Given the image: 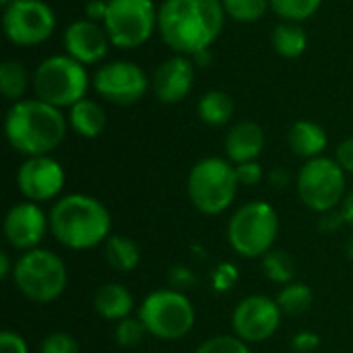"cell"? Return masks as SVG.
<instances>
[{"label": "cell", "instance_id": "1", "mask_svg": "<svg viewBox=\"0 0 353 353\" xmlns=\"http://www.w3.org/2000/svg\"><path fill=\"white\" fill-rule=\"evenodd\" d=\"M225 19L221 0H163L157 8V33L172 52L194 56L211 50Z\"/></svg>", "mask_w": 353, "mask_h": 353}, {"label": "cell", "instance_id": "2", "mask_svg": "<svg viewBox=\"0 0 353 353\" xmlns=\"http://www.w3.org/2000/svg\"><path fill=\"white\" fill-rule=\"evenodd\" d=\"M68 118L60 108H54L37 97L14 101L4 118V134L8 145L25 155H50L66 139Z\"/></svg>", "mask_w": 353, "mask_h": 353}, {"label": "cell", "instance_id": "3", "mask_svg": "<svg viewBox=\"0 0 353 353\" xmlns=\"http://www.w3.org/2000/svg\"><path fill=\"white\" fill-rule=\"evenodd\" d=\"M50 234L70 250H91L112 236V215L91 194H66L52 205Z\"/></svg>", "mask_w": 353, "mask_h": 353}, {"label": "cell", "instance_id": "4", "mask_svg": "<svg viewBox=\"0 0 353 353\" xmlns=\"http://www.w3.org/2000/svg\"><path fill=\"white\" fill-rule=\"evenodd\" d=\"M188 199L203 215L225 213L238 194L236 165L228 157H203L188 172Z\"/></svg>", "mask_w": 353, "mask_h": 353}, {"label": "cell", "instance_id": "5", "mask_svg": "<svg viewBox=\"0 0 353 353\" xmlns=\"http://www.w3.org/2000/svg\"><path fill=\"white\" fill-rule=\"evenodd\" d=\"M10 279L29 302L52 304L68 285V269L56 252L33 248L17 259Z\"/></svg>", "mask_w": 353, "mask_h": 353}, {"label": "cell", "instance_id": "6", "mask_svg": "<svg viewBox=\"0 0 353 353\" xmlns=\"http://www.w3.org/2000/svg\"><path fill=\"white\" fill-rule=\"evenodd\" d=\"M279 236V215L267 201H250L232 213L228 242L242 259H263Z\"/></svg>", "mask_w": 353, "mask_h": 353}, {"label": "cell", "instance_id": "7", "mask_svg": "<svg viewBox=\"0 0 353 353\" xmlns=\"http://www.w3.org/2000/svg\"><path fill=\"white\" fill-rule=\"evenodd\" d=\"M91 79L85 64L68 54H54L41 60L33 72L35 97L54 108H72L87 97Z\"/></svg>", "mask_w": 353, "mask_h": 353}, {"label": "cell", "instance_id": "8", "mask_svg": "<svg viewBox=\"0 0 353 353\" xmlns=\"http://www.w3.org/2000/svg\"><path fill=\"white\" fill-rule=\"evenodd\" d=\"M137 316L151 337L159 341H180L192 331L196 310L184 292L163 288L143 298Z\"/></svg>", "mask_w": 353, "mask_h": 353}, {"label": "cell", "instance_id": "9", "mask_svg": "<svg viewBox=\"0 0 353 353\" xmlns=\"http://www.w3.org/2000/svg\"><path fill=\"white\" fill-rule=\"evenodd\" d=\"M300 201L314 213H329L341 207L347 194V180L343 168L331 157L308 159L296 178Z\"/></svg>", "mask_w": 353, "mask_h": 353}, {"label": "cell", "instance_id": "10", "mask_svg": "<svg viewBox=\"0 0 353 353\" xmlns=\"http://www.w3.org/2000/svg\"><path fill=\"white\" fill-rule=\"evenodd\" d=\"M157 8L153 0H110L103 27L112 46L134 50L147 43L157 31Z\"/></svg>", "mask_w": 353, "mask_h": 353}, {"label": "cell", "instance_id": "11", "mask_svg": "<svg viewBox=\"0 0 353 353\" xmlns=\"http://www.w3.org/2000/svg\"><path fill=\"white\" fill-rule=\"evenodd\" d=\"M2 29L10 43L31 48L48 41L56 29V12L43 0H12L2 10Z\"/></svg>", "mask_w": 353, "mask_h": 353}, {"label": "cell", "instance_id": "12", "mask_svg": "<svg viewBox=\"0 0 353 353\" xmlns=\"http://www.w3.org/2000/svg\"><path fill=\"white\" fill-rule=\"evenodd\" d=\"M91 85L97 95L110 103L134 105L147 95L151 81L139 64L130 60H112L95 70Z\"/></svg>", "mask_w": 353, "mask_h": 353}, {"label": "cell", "instance_id": "13", "mask_svg": "<svg viewBox=\"0 0 353 353\" xmlns=\"http://www.w3.org/2000/svg\"><path fill=\"white\" fill-rule=\"evenodd\" d=\"M281 308L277 300L261 294H252L242 298L234 312H232V329L234 335L242 341L250 343H263L271 339L279 325H281Z\"/></svg>", "mask_w": 353, "mask_h": 353}, {"label": "cell", "instance_id": "14", "mask_svg": "<svg viewBox=\"0 0 353 353\" xmlns=\"http://www.w3.org/2000/svg\"><path fill=\"white\" fill-rule=\"evenodd\" d=\"M66 184V172L60 161L50 155L25 157L17 170V188L31 203H48L56 199Z\"/></svg>", "mask_w": 353, "mask_h": 353}, {"label": "cell", "instance_id": "15", "mask_svg": "<svg viewBox=\"0 0 353 353\" xmlns=\"http://www.w3.org/2000/svg\"><path fill=\"white\" fill-rule=\"evenodd\" d=\"M4 238L14 250L27 252L39 248L41 240L50 232V215L31 201L14 203L4 215Z\"/></svg>", "mask_w": 353, "mask_h": 353}, {"label": "cell", "instance_id": "16", "mask_svg": "<svg viewBox=\"0 0 353 353\" xmlns=\"http://www.w3.org/2000/svg\"><path fill=\"white\" fill-rule=\"evenodd\" d=\"M196 66L190 56L176 54L163 60L151 77V89L161 103H180L188 97L194 85Z\"/></svg>", "mask_w": 353, "mask_h": 353}, {"label": "cell", "instance_id": "17", "mask_svg": "<svg viewBox=\"0 0 353 353\" xmlns=\"http://www.w3.org/2000/svg\"><path fill=\"white\" fill-rule=\"evenodd\" d=\"M62 43H64L66 54L85 66L101 62L108 54V48L112 46L105 27L89 19L72 21L64 29Z\"/></svg>", "mask_w": 353, "mask_h": 353}, {"label": "cell", "instance_id": "18", "mask_svg": "<svg viewBox=\"0 0 353 353\" xmlns=\"http://www.w3.org/2000/svg\"><path fill=\"white\" fill-rule=\"evenodd\" d=\"M265 143H267V137L259 122H252V120L238 122L225 134V141H223L225 157L234 165H240L246 161H259L265 149Z\"/></svg>", "mask_w": 353, "mask_h": 353}, {"label": "cell", "instance_id": "19", "mask_svg": "<svg viewBox=\"0 0 353 353\" xmlns=\"http://www.w3.org/2000/svg\"><path fill=\"white\" fill-rule=\"evenodd\" d=\"M288 145L294 155L308 161V159L321 157L325 153V149L329 145V137L321 124H316L312 120H298L290 126Z\"/></svg>", "mask_w": 353, "mask_h": 353}, {"label": "cell", "instance_id": "20", "mask_svg": "<svg viewBox=\"0 0 353 353\" xmlns=\"http://www.w3.org/2000/svg\"><path fill=\"white\" fill-rule=\"evenodd\" d=\"M95 312L112 323H120L132 316L134 310V296L122 283H105L93 296Z\"/></svg>", "mask_w": 353, "mask_h": 353}, {"label": "cell", "instance_id": "21", "mask_svg": "<svg viewBox=\"0 0 353 353\" xmlns=\"http://www.w3.org/2000/svg\"><path fill=\"white\" fill-rule=\"evenodd\" d=\"M68 126L83 139H95L105 130V110L95 99H81L68 108Z\"/></svg>", "mask_w": 353, "mask_h": 353}, {"label": "cell", "instance_id": "22", "mask_svg": "<svg viewBox=\"0 0 353 353\" xmlns=\"http://www.w3.org/2000/svg\"><path fill=\"white\" fill-rule=\"evenodd\" d=\"M234 99L230 93L221 91V89H211L207 93L201 95L199 103H196V114L199 118L207 124V126H228L234 118Z\"/></svg>", "mask_w": 353, "mask_h": 353}, {"label": "cell", "instance_id": "23", "mask_svg": "<svg viewBox=\"0 0 353 353\" xmlns=\"http://www.w3.org/2000/svg\"><path fill=\"white\" fill-rule=\"evenodd\" d=\"M271 43L273 50L288 60L300 58L306 48H308V33L302 27V23H294V21H281L279 25H275L273 33H271Z\"/></svg>", "mask_w": 353, "mask_h": 353}, {"label": "cell", "instance_id": "24", "mask_svg": "<svg viewBox=\"0 0 353 353\" xmlns=\"http://www.w3.org/2000/svg\"><path fill=\"white\" fill-rule=\"evenodd\" d=\"M105 261L114 271L130 273L141 263V250L130 238L122 234H112L105 240Z\"/></svg>", "mask_w": 353, "mask_h": 353}, {"label": "cell", "instance_id": "25", "mask_svg": "<svg viewBox=\"0 0 353 353\" xmlns=\"http://www.w3.org/2000/svg\"><path fill=\"white\" fill-rule=\"evenodd\" d=\"M277 304L281 308L283 314L288 316H300L304 314L306 310H310L312 306V300H314V294L312 290L302 283V281H292L288 285H283L277 294Z\"/></svg>", "mask_w": 353, "mask_h": 353}, {"label": "cell", "instance_id": "26", "mask_svg": "<svg viewBox=\"0 0 353 353\" xmlns=\"http://www.w3.org/2000/svg\"><path fill=\"white\" fill-rule=\"evenodd\" d=\"M29 85L27 70L17 60H4L0 64V91L8 101H21Z\"/></svg>", "mask_w": 353, "mask_h": 353}, {"label": "cell", "instance_id": "27", "mask_svg": "<svg viewBox=\"0 0 353 353\" xmlns=\"http://www.w3.org/2000/svg\"><path fill=\"white\" fill-rule=\"evenodd\" d=\"M261 269L265 273V277L277 285H288L294 281L296 277V265L292 261V256L283 250H269L263 259H261Z\"/></svg>", "mask_w": 353, "mask_h": 353}, {"label": "cell", "instance_id": "28", "mask_svg": "<svg viewBox=\"0 0 353 353\" xmlns=\"http://www.w3.org/2000/svg\"><path fill=\"white\" fill-rule=\"evenodd\" d=\"M271 10L281 19V21H294L302 23L310 19L312 14L319 12L323 0H269Z\"/></svg>", "mask_w": 353, "mask_h": 353}, {"label": "cell", "instance_id": "29", "mask_svg": "<svg viewBox=\"0 0 353 353\" xmlns=\"http://www.w3.org/2000/svg\"><path fill=\"white\" fill-rule=\"evenodd\" d=\"M225 14L236 23H256L271 8L269 0H221Z\"/></svg>", "mask_w": 353, "mask_h": 353}, {"label": "cell", "instance_id": "30", "mask_svg": "<svg viewBox=\"0 0 353 353\" xmlns=\"http://www.w3.org/2000/svg\"><path fill=\"white\" fill-rule=\"evenodd\" d=\"M145 335H147V329L139 316H128L116 323V329H114V341L120 347H134L145 339Z\"/></svg>", "mask_w": 353, "mask_h": 353}, {"label": "cell", "instance_id": "31", "mask_svg": "<svg viewBox=\"0 0 353 353\" xmlns=\"http://www.w3.org/2000/svg\"><path fill=\"white\" fill-rule=\"evenodd\" d=\"M194 353H250V347L236 335H217L203 341Z\"/></svg>", "mask_w": 353, "mask_h": 353}, {"label": "cell", "instance_id": "32", "mask_svg": "<svg viewBox=\"0 0 353 353\" xmlns=\"http://www.w3.org/2000/svg\"><path fill=\"white\" fill-rule=\"evenodd\" d=\"M39 353H79V343L72 335L58 331V333H50L41 341Z\"/></svg>", "mask_w": 353, "mask_h": 353}, {"label": "cell", "instance_id": "33", "mask_svg": "<svg viewBox=\"0 0 353 353\" xmlns=\"http://www.w3.org/2000/svg\"><path fill=\"white\" fill-rule=\"evenodd\" d=\"M236 281H238V269L232 263H221L213 273V290L219 294L232 290Z\"/></svg>", "mask_w": 353, "mask_h": 353}, {"label": "cell", "instance_id": "34", "mask_svg": "<svg viewBox=\"0 0 353 353\" xmlns=\"http://www.w3.org/2000/svg\"><path fill=\"white\" fill-rule=\"evenodd\" d=\"M236 176L240 186H256L265 178V170L259 161H246L236 165Z\"/></svg>", "mask_w": 353, "mask_h": 353}, {"label": "cell", "instance_id": "35", "mask_svg": "<svg viewBox=\"0 0 353 353\" xmlns=\"http://www.w3.org/2000/svg\"><path fill=\"white\" fill-rule=\"evenodd\" d=\"M168 279H170V285L174 290H178V292H186V290H190L194 285V273L188 267H184V265L172 267Z\"/></svg>", "mask_w": 353, "mask_h": 353}, {"label": "cell", "instance_id": "36", "mask_svg": "<svg viewBox=\"0 0 353 353\" xmlns=\"http://www.w3.org/2000/svg\"><path fill=\"white\" fill-rule=\"evenodd\" d=\"M0 353H29L27 341L14 331L0 333Z\"/></svg>", "mask_w": 353, "mask_h": 353}, {"label": "cell", "instance_id": "37", "mask_svg": "<svg viewBox=\"0 0 353 353\" xmlns=\"http://www.w3.org/2000/svg\"><path fill=\"white\" fill-rule=\"evenodd\" d=\"M321 345V337L312 331H300L292 339V347L296 353H312Z\"/></svg>", "mask_w": 353, "mask_h": 353}, {"label": "cell", "instance_id": "38", "mask_svg": "<svg viewBox=\"0 0 353 353\" xmlns=\"http://www.w3.org/2000/svg\"><path fill=\"white\" fill-rule=\"evenodd\" d=\"M335 161L343 168L345 174H353V137L339 143L335 151Z\"/></svg>", "mask_w": 353, "mask_h": 353}, {"label": "cell", "instance_id": "39", "mask_svg": "<svg viewBox=\"0 0 353 353\" xmlns=\"http://www.w3.org/2000/svg\"><path fill=\"white\" fill-rule=\"evenodd\" d=\"M108 4H110V0H89L85 4V19L103 25V19L108 14Z\"/></svg>", "mask_w": 353, "mask_h": 353}, {"label": "cell", "instance_id": "40", "mask_svg": "<svg viewBox=\"0 0 353 353\" xmlns=\"http://www.w3.org/2000/svg\"><path fill=\"white\" fill-rule=\"evenodd\" d=\"M319 225H321V230H323V232H337L341 225H345V219H343L341 211H339V209H335V211L323 213V217H321Z\"/></svg>", "mask_w": 353, "mask_h": 353}, {"label": "cell", "instance_id": "41", "mask_svg": "<svg viewBox=\"0 0 353 353\" xmlns=\"http://www.w3.org/2000/svg\"><path fill=\"white\" fill-rule=\"evenodd\" d=\"M269 184L273 188H288L292 184V174L285 168H275L269 172Z\"/></svg>", "mask_w": 353, "mask_h": 353}, {"label": "cell", "instance_id": "42", "mask_svg": "<svg viewBox=\"0 0 353 353\" xmlns=\"http://www.w3.org/2000/svg\"><path fill=\"white\" fill-rule=\"evenodd\" d=\"M339 211H341V215H343L345 223L353 228V188L347 192V194H345V199H343V203H341Z\"/></svg>", "mask_w": 353, "mask_h": 353}, {"label": "cell", "instance_id": "43", "mask_svg": "<svg viewBox=\"0 0 353 353\" xmlns=\"http://www.w3.org/2000/svg\"><path fill=\"white\" fill-rule=\"evenodd\" d=\"M12 271H14V265H10L8 252H0V277L8 279V277H12Z\"/></svg>", "mask_w": 353, "mask_h": 353}, {"label": "cell", "instance_id": "44", "mask_svg": "<svg viewBox=\"0 0 353 353\" xmlns=\"http://www.w3.org/2000/svg\"><path fill=\"white\" fill-rule=\"evenodd\" d=\"M190 58H192V62H194L196 68H203V66L211 64L213 54H211V50H203V52H199V54H194V56H190Z\"/></svg>", "mask_w": 353, "mask_h": 353}, {"label": "cell", "instance_id": "45", "mask_svg": "<svg viewBox=\"0 0 353 353\" xmlns=\"http://www.w3.org/2000/svg\"><path fill=\"white\" fill-rule=\"evenodd\" d=\"M345 250H347V256L353 261V234L352 238H350V242H347V248H345Z\"/></svg>", "mask_w": 353, "mask_h": 353}, {"label": "cell", "instance_id": "46", "mask_svg": "<svg viewBox=\"0 0 353 353\" xmlns=\"http://www.w3.org/2000/svg\"><path fill=\"white\" fill-rule=\"evenodd\" d=\"M10 2H12V0H0V4H2V8H4V6H8Z\"/></svg>", "mask_w": 353, "mask_h": 353}]
</instances>
